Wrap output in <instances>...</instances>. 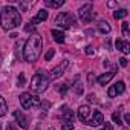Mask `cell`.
I'll return each instance as SVG.
<instances>
[{
    "label": "cell",
    "mask_w": 130,
    "mask_h": 130,
    "mask_svg": "<svg viewBox=\"0 0 130 130\" xmlns=\"http://www.w3.org/2000/svg\"><path fill=\"white\" fill-rule=\"evenodd\" d=\"M22 23L20 11L15 6H5L0 11V25L5 31H12Z\"/></svg>",
    "instance_id": "obj_1"
},
{
    "label": "cell",
    "mask_w": 130,
    "mask_h": 130,
    "mask_svg": "<svg viewBox=\"0 0 130 130\" xmlns=\"http://www.w3.org/2000/svg\"><path fill=\"white\" fill-rule=\"evenodd\" d=\"M41 49H43V41H41V37L38 35H31L26 43H25V47H23V57H25V61L28 63H34L38 60L40 54H41Z\"/></svg>",
    "instance_id": "obj_2"
},
{
    "label": "cell",
    "mask_w": 130,
    "mask_h": 130,
    "mask_svg": "<svg viewBox=\"0 0 130 130\" xmlns=\"http://www.w3.org/2000/svg\"><path fill=\"white\" fill-rule=\"evenodd\" d=\"M49 83H51V77H49L46 72L38 71V72L32 77L29 87H31V90H32L34 93H41V92H44V90L47 89Z\"/></svg>",
    "instance_id": "obj_3"
},
{
    "label": "cell",
    "mask_w": 130,
    "mask_h": 130,
    "mask_svg": "<svg viewBox=\"0 0 130 130\" xmlns=\"http://www.w3.org/2000/svg\"><path fill=\"white\" fill-rule=\"evenodd\" d=\"M75 23V19L71 12H60L55 17V25L61 29H71Z\"/></svg>",
    "instance_id": "obj_4"
},
{
    "label": "cell",
    "mask_w": 130,
    "mask_h": 130,
    "mask_svg": "<svg viewBox=\"0 0 130 130\" xmlns=\"http://www.w3.org/2000/svg\"><path fill=\"white\" fill-rule=\"evenodd\" d=\"M19 100H20V106H22L23 109H31L32 106H38V104H40L38 96H37V95H32V93H29V92L22 93V95L19 96Z\"/></svg>",
    "instance_id": "obj_5"
},
{
    "label": "cell",
    "mask_w": 130,
    "mask_h": 130,
    "mask_svg": "<svg viewBox=\"0 0 130 130\" xmlns=\"http://www.w3.org/2000/svg\"><path fill=\"white\" fill-rule=\"evenodd\" d=\"M78 14H80L81 22H84V23H90L92 19H93V8H92V5H90V3L83 5V6L80 8Z\"/></svg>",
    "instance_id": "obj_6"
},
{
    "label": "cell",
    "mask_w": 130,
    "mask_h": 130,
    "mask_svg": "<svg viewBox=\"0 0 130 130\" xmlns=\"http://www.w3.org/2000/svg\"><path fill=\"white\" fill-rule=\"evenodd\" d=\"M124 92H125V84H124V81H118V83H115L113 86L109 87L107 96H109V98H115L116 95H121V93H124Z\"/></svg>",
    "instance_id": "obj_7"
},
{
    "label": "cell",
    "mask_w": 130,
    "mask_h": 130,
    "mask_svg": "<svg viewBox=\"0 0 130 130\" xmlns=\"http://www.w3.org/2000/svg\"><path fill=\"white\" fill-rule=\"evenodd\" d=\"M86 124H87V125H92V127H96V125L104 124V116H103V113H101L100 110H93V112L90 113V118L87 119Z\"/></svg>",
    "instance_id": "obj_8"
},
{
    "label": "cell",
    "mask_w": 130,
    "mask_h": 130,
    "mask_svg": "<svg viewBox=\"0 0 130 130\" xmlns=\"http://www.w3.org/2000/svg\"><path fill=\"white\" fill-rule=\"evenodd\" d=\"M68 66H69V61H68V60H63L57 68H54V69L51 71V75H49V77H51V80H57V78H60V77L63 75V72L66 71V68H68Z\"/></svg>",
    "instance_id": "obj_9"
},
{
    "label": "cell",
    "mask_w": 130,
    "mask_h": 130,
    "mask_svg": "<svg viewBox=\"0 0 130 130\" xmlns=\"http://www.w3.org/2000/svg\"><path fill=\"white\" fill-rule=\"evenodd\" d=\"M14 118H15V122H17L23 130H28V128H29V119H28L20 110H15V112H14Z\"/></svg>",
    "instance_id": "obj_10"
},
{
    "label": "cell",
    "mask_w": 130,
    "mask_h": 130,
    "mask_svg": "<svg viewBox=\"0 0 130 130\" xmlns=\"http://www.w3.org/2000/svg\"><path fill=\"white\" fill-rule=\"evenodd\" d=\"M90 113H92V110H90V107H89L87 104H84V106H81V107L78 109V118L81 119V122H87Z\"/></svg>",
    "instance_id": "obj_11"
},
{
    "label": "cell",
    "mask_w": 130,
    "mask_h": 130,
    "mask_svg": "<svg viewBox=\"0 0 130 130\" xmlns=\"http://www.w3.org/2000/svg\"><path fill=\"white\" fill-rule=\"evenodd\" d=\"M46 19H47V11H46V9H40V11L37 12V15H35V17H32L31 25H32V26H35V25H38V23L44 22Z\"/></svg>",
    "instance_id": "obj_12"
},
{
    "label": "cell",
    "mask_w": 130,
    "mask_h": 130,
    "mask_svg": "<svg viewBox=\"0 0 130 130\" xmlns=\"http://www.w3.org/2000/svg\"><path fill=\"white\" fill-rule=\"evenodd\" d=\"M113 77H115V72H113V71H110V72H106V74L100 75V77L96 78V81H98L101 86H106V84H107V83L113 78Z\"/></svg>",
    "instance_id": "obj_13"
},
{
    "label": "cell",
    "mask_w": 130,
    "mask_h": 130,
    "mask_svg": "<svg viewBox=\"0 0 130 130\" xmlns=\"http://www.w3.org/2000/svg\"><path fill=\"white\" fill-rule=\"evenodd\" d=\"M115 46H116V49H118V51H121V52H122V54H125V55L130 52V44H128L125 40H116Z\"/></svg>",
    "instance_id": "obj_14"
},
{
    "label": "cell",
    "mask_w": 130,
    "mask_h": 130,
    "mask_svg": "<svg viewBox=\"0 0 130 130\" xmlns=\"http://www.w3.org/2000/svg\"><path fill=\"white\" fill-rule=\"evenodd\" d=\"M96 26H98V31H100L101 34H109V32L112 31V28H110V25H109L107 22H104V20H100Z\"/></svg>",
    "instance_id": "obj_15"
},
{
    "label": "cell",
    "mask_w": 130,
    "mask_h": 130,
    "mask_svg": "<svg viewBox=\"0 0 130 130\" xmlns=\"http://www.w3.org/2000/svg\"><path fill=\"white\" fill-rule=\"evenodd\" d=\"M64 5V0H44V6L47 8H60Z\"/></svg>",
    "instance_id": "obj_16"
},
{
    "label": "cell",
    "mask_w": 130,
    "mask_h": 130,
    "mask_svg": "<svg viewBox=\"0 0 130 130\" xmlns=\"http://www.w3.org/2000/svg\"><path fill=\"white\" fill-rule=\"evenodd\" d=\"M52 38L57 41V43H64V34L61 32V31H58V29H52Z\"/></svg>",
    "instance_id": "obj_17"
},
{
    "label": "cell",
    "mask_w": 130,
    "mask_h": 130,
    "mask_svg": "<svg viewBox=\"0 0 130 130\" xmlns=\"http://www.w3.org/2000/svg\"><path fill=\"white\" fill-rule=\"evenodd\" d=\"M72 90H74L77 95H83L84 89H83V84L80 83V78H77V80L74 81V84H72Z\"/></svg>",
    "instance_id": "obj_18"
},
{
    "label": "cell",
    "mask_w": 130,
    "mask_h": 130,
    "mask_svg": "<svg viewBox=\"0 0 130 130\" xmlns=\"http://www.w3.org/2000/svg\"><path fill=\"white\" fill-rule=\"evenodd\" d=\"M61 116H63L64 119H72V118H74V112H72L68 106H63V107H61Z\"/></svg>",
    "instance_id": "obj_19"
},
{
    "label": "cell",
    "mask_w": 130,
    "mask_h": 130,
    "mask_svg": "<svg viewBox=\"0 0 130 130\" xmlns=\"http://www.w3.org/2000/svg\"><path fill=\"white\" fill-rule=\"evenodd\" d=\"M8 113V104H6V101H5V98L0 95V118L2 116H5Z\"/></svg>",
    "instance_id": "obj_20"
},
{
    "label": "cell",
    "mask_w": 130,
    "mask_h": 130,
    "mask_svg": "<svg viewBox=\"0 0 130 130\" xmlns=\"http://www.w3.org/2000/svg\"><path fill=\"white\" fill-rule=\"evenodd\" d=\"M121 110H122V106L119 107V110H118V112H113V115H112L113 122H116L118 125H121V124H122V119H121Z\"/></svg>",
    "instance_id": "obj_21"
},
{
    "label": "cell",
    "mask_w": 130,
    "mask_h": 130,
    "mask_svg": "<svg viewBox=\"0 0 130 130\" xmlns=\"http://www.w3.org/2000/svg\"><path fill=\"white\" fill-rule=\"evenodd\" d=\"M127 9H116L115 12H113V17L116 19V20H119V19H124V17H127Z\"/></svg>",
    "instance_id": "obj_22"
},
{
    "label": "cell",
    "mask_w": 130,
    "mask_h": 130,
    "mask_svg": "<svg viewBox=\"0 0 130 130\" xmlns=\"http://www.w3.org/2000/svg\"><path fill=\"white\" fill-rule=\"evenodd\" d=\"M25 83H26V78H25V74H20L19 78H17V84L20 87H25Z\"/></svg>",
    "instance_id": "obj_23"
},
{
    "label": "cell",
    "mask_w": 130,
    "mask_h": 130,
    "mask_svg": "<svg viewBox=\"0 0 130 130\" xmlns=\"http://www.w3.org/2000/svg\"><path fill=\"white\" fill-rule=\"evenodd\" d=\"M61 130H74V124H72L71 121L63 122V125H61Z\"/></svg>",
    "instance_id": "obj_24"
},
{
    "label": "cell",
    "mask_w": 130,
    "mask_h": 130,
    "mask_svg": "<svg viewBox=\"0 0 130 130\" xmlns=\"http://www.w3.org/2000/svg\"><path fill=\"white\" fill-rule=\"evenodd\" d=\"M54 54H55V49H49V51L46 52V55H44V60H46V61H49V60L54 57Z\"/></svg>",
    "instance_id": "obj_25"
},
{
    "label": "cell",
    "mask_w": 130,
    "mask_h": 130,
    "mask_svg": "<svg viewBox=\"0 0 130 130\" xmlns=\"http://www.w3.org/2000/svg\"><path fill=\"white\" fill-rule=\"evenodd\" d=\"M122 34H124V37H128V23L127 22L122 23Z\"/></svg>",
    "instance_id": "obj_26"
},
{
    "label": "cell",
    "mask_w": 130,
    "mask_h": 130,
    "mask_svg": "<svg viewBox=\"0 0 130 130\" xmlns=\"http://www.w3.org/2000/svg\"><path fill=\"white\" fill-rule=\"evenodd\" d=\"M84 52H86L87 55H93V54H95V51H93L92 46H86V51H84Z\"/></svg>",
    "instance_id": "obj_27"
},
{
    "label": "cell",
    "mask_w": 130,
    "mask_h": 130,
    "mask_svg": "<svg viewBox=\"0 0 130 130\" xmlns=\"http://www.w3.org/2000/svg\"><path fill=\"white\" fill-rule=\"evenodd\" d=\"M58 90L61 92V95H64V93H66V90H68V86H66V84H61V86L58 87Z\"/></svg>",
    "instance_id": "obj_28"
},
{
    "label": "cell",
    "mask_w": 130,
    "mask_h": 130,
    "mask_svg": "<svg viewBox=\"0 0 130 130\" xmlns=\"http://www.w3.org/2000/svg\"><path fill=\"white\" fill-rule=\"evenodd\" d=\"M25 31H26V32H31V31H35V26H32V25L29 23V25H26V26H25Z\"/></svg>",
    "instance_id": "obj_29"
},
{
    "label": "cell",
    "mask_w": 130,
    "mask_h": 130,
    "mask_svg": "<svg viewBox=\"0 0 130 130\" xmlns=\"http://www.w3.org/2000/svg\"><path fill=\"white\" fill-rule=\"evenodd\" d=\"M101 130H113V127H112L110 122H104V127H103Z\"/></svg>",
    "instance_id": "obj_30"
},
{
    "label": "cell",
    "mask_w": 130,
    "mask_h": 130,
    "mask_svg": "<svg viewBox=\"0 0 130 130\" xmlns=\"http://www.w3.org/2000/svg\"><path fill=\"white\" fill-rule=\"evenodd\" d=\"M119 66H122V68H125L127 66V58H119Z\"/></svg>",
    "instance_id": "obj_31"
},
{
    "label": "cell",
    "mask_w": 130,
    "mask_h": 130,
    "mask_svg": "<svg viewBox=\"0 0 130 130\" xmlns=\"http://www.w3.org/2000/svg\"><path fill=\"white\" fill-rule=\"evenodd\" d=\"M6 130H19V128H17V127L12 124V122H9V124L6 125Z\"/></svg>",
    "instance_id": "obj_32"
},
{
    "label": "cell",
    "mask_w": 130,
    "mask_h": 130,
    "mask_svg": "<svg viewBox=\"0 0 130 130\" xmlns=\"http://www.w3.org/2000/svg\"><path fill=\"white\" fill-rule=\"evenodd\" d=\"M49 107H51V103H47V101H46V103H41V109H43V110H44V109H49Z\"/></svg>",
    "instance_id": "obj_33"
},
{
    "label": "cell",
    "mask_w": 130,
    "mask_h": 130,
    "mask_svg": "<svg viewBox=\"0 0 130 130\" xmlns=\"http://www.w3.org/2000/svg\"><path fill=\"white\" fill-rule=\"evenodd\" d=\"M124 119H125V122H127V124H130V115H128V113H125V115H124Z\"/></svg>",
    "instance_id": "obj_34"
},
{
    "label": "cell",
    "mask_w": 130,
    "mask_h": 130,
    "mask_svg": "<svg viewBox=\"0 0 130 130\" xmlns=\"http://www.w3.org/2000/svg\"><path fill=\"white\" fill-rule=\"evenodd\" d=\"M87 100H89L90 103H92V101H95V95H93V93H90V95L87 96Z\"/></svg>",
    "instance_id": "obj_35"
},
{
    "label": "cell",
    "mask_w": 130,
    "mask_h": 130,
    "mask_svg": "<svg viewBox=\"0 0 130 130\" xmlns=\"http://www.w3.org/2000/svg\"><path fill=\"white\" fill-rule=\"evenodd\" d=\"M0 130H2V125H0Z\"/></svg>",
    "instance_id": "obj_36"
},
{
    "label": "cell",
    "mask_w": 130,
    "mask_h": 130,
    "mask_svg": "<svg viewBox=\"0 0 130 130\" xmlns=\"http://www.w3.org/2000/svg\"><path fill=\"white\" fill-rule=\"evenodd\" d=\"M37 130H38V128H37Z\"/></svg>",
    "instance_id": "obj_37"
}]
</instances>
